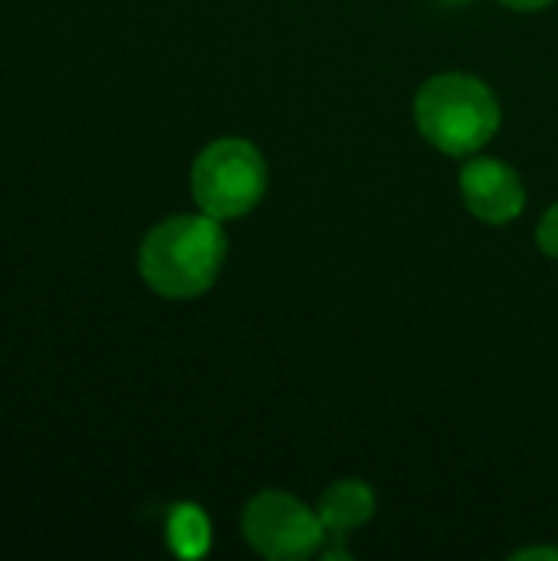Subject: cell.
Returning <instances> with one entry per match:
<instances>
[{
    "label": "cell",
    "instance_id": "cell-1",
    "mask_svg": "<svg viewBox=\"0 0 558 561\" xmlns=\"http://www.w3.org/2000/svg\"><path fill=\"white\" fill-rule=\"evenodd\" d=\"M227 260V233L210 214H178L161 220L138 250L141 279L164 299L207 293Z\"/></svg>",
    "mask_w": 558,
    "mask_h": 561
},
{
    "label": "cell",
    "instance_id": "cell-4",
    "mask_svg": "<svg viewBox=\"0 0 558 561\" xmlns=\"http://www.w3.org/2000/svg\"><path fill=\"white\" fill-rule=\"evenodd\" d=\"M247 546L270 561H303L316 556L329 536L319 513L283 490L257 493L240 519Z\"/></svg>",
    "mask_w": 558,
    "mask_h": 561
},
{
    "label": "cell",
    "instance_id": "cell-5",
    "mask_svg": "<svg viewBox=\"0 0 558 561\" xmlns=\"http://www.w3.org/2000/svg\"><path fill=\"white\" fill-rule=\"evenodd\" d=\"M460 197L467 210L493 227L513 224L526 207L523 178L500 158H474L460 171Z\"/></svg>",
    "mask_w": 558,
    "mask_h": 561
},
{
    "label": "cell",
    "instance_id": "cell-10",
    "mask_svg": "<svg viewBox=\"0 0 558 561\" xmlns=\"http://www.w3.org/2000/svg\"><path fill=\"white\" fill-rule=\"evenodd\" d=\"M500 3H506L510 10H520V13H536V10H546L553 0H500Z\"/></svg>",
    "mask_w": 558,
    "mask_h": 561
},
{
    "label": "cell",
    "instance_id": "cell-2",
    "mask_svg": "<svg viewBox=\"0 0 558 561\" xmlns=\"http://www.w3.org/2000/svg\"><path fill=\"white\" fill-rule=\"evenodd\" d=\"M414 122L431 148L467 158L493 141L503 108L483 79L467 72H441L418 89Z\"/></svg>",
    "mask_w": 558,
    "mask_h": 561
},
{
    "label": "cell",
    "instance_id": "cell-8",
    "mask_svg": "<svg viewBox=\"0 0 558 561\" xmlns=\"http://www.w3.org/2000/svg\"><path fill=\"white\" fill-rule=\"evenodd\" d=\"M536 243H539V250H543L546 256L558 260V204H553V207L543 214V220H539V227H536Z\"/></svg>",
    "mask_w": 558,
    "mask_h": 561
},
{
    "label": "cell",
    "instance_id": "cell-6",
    "mask_svg": "<svg viewBox=\"0 0 558 561\" xmlns=\"http://www.w3.org/2000/svg\"><path fill=\"white\" fill-rule=\"evenodd\" d=\"M375 490L365 480H335L322 496H319V519L332 536H345L358 526H365L375 516Z\"/></svg>",
    "mask_w": 558,
    "mask_h": 561
},
{
    "label": "cell",
    "instance_id": "cell-11",
    "mask_svg": "<svg viewBox=\"0 0 558 561\" xmlns=\"http://www.w3.org/2000/svg\"><path fill=\"white\" fill-rule=\"evenodd\" d=\"M451 3H467V0H451Z\"/></svg>",
    "mask_w": 558,
    "mask_h": 561
},
{
    "label": "cell",
    "instance_id": "cell-3",
    "mask_svg": "<svg viewBox=\"0 0 558 561\" xmlns=\"http://www.w3.org/2000/svg\"><path fill=\"white\" fill-rule=\"evenodd\" d=\"M270 187V164L247 138L210 141L191 168V194L197 207L217 220L247 217Z\"/></svg>",
    "mask_w": 558,
    "mask_h": 561
},
{
    "label": "cell",
    "instance_id": "cell-9",
    "mask_svg": "<svg viewBox=\"0 0 558 561\" xmlns=\"http://www.w3.org/2000/svg\"><path fill=\"white\" fill-rule=\"evenodd\" d=\"M558 561V549L556 546H529V549H520L513 561Z\"/></svg>",
    "mask_w": 558,
    "mask_h": 561
},
{
    "label": "cell",
    "instance_id": "cell-7",
    "mask_svg": "<svg viewBox=\"0 0 558 561\" xmlns=\"http://www.w3.org/2000/svg\"><path fill=\"white\" fill-rule=\"evenodd\" d=\"M168 546L181 559H201L210 549V523L201 506L181 503L168 516Z\"/></svg>",
    "mask_w": 558,
    "mask_h": 561
}]
</instances>
